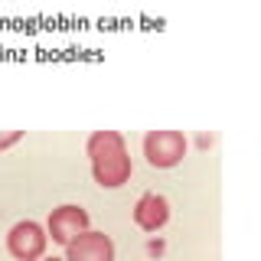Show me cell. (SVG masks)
I'll list each match as a JSON object with an SVG mask.
<instances>
[{"label":"cell","mask_w":261,"mask_h":261,"mask_svg":"<svg viewBox=\"0 0 261 261\" xmlns=\"http://www.w3.org/2000/svg\"><path fill=\"white\" fill-rule=\"evenodd\" d=\"M85 153L92 157V176L98 186L114 190V186H124L130 173H134V163L124 147V134L121 130H92L85 141Z\"/></svg>","instance_id":"1"},{"label":"cell","mask_w":261,"mask_h":261,"mask_svg":"<svg viewBox=\"0 0 261 261\" xmlns=\"http://www.w3.org/2000/svg\"><path fill=\"white\" fill-rule=\"evenodd\" d=\"M144 157L150 167L170 170L186 157V137L183 130H147L144 134Z\"/></svg>","instance_id":"2"},{"label":"cell","mask_w":261,"mask_h":261,"mask_svg":"<svg viewBox=\"0 0 261 261\" xmlns=\"http://www.w3.org/2000/svg\"><path fill=\"white\" fill-rule=\"evenodd\" d=\"M46 245H49L46 228L39 222H33V219H23V222H16L7 232V251L16 261H39L46 255Z\"/></svg>","instance_id":"3"},{"label":"cell","mask_w":261,"mask_h":261,"mask_svg":"<svg viewBox=\"0 0 261 261\" xmlns=\"http://www.w3.org/2000/svg\"><path fill=\"white\" fill-rule=\"evenodd\" d=\"M85 228H88V212L82 206H75V202H65V206L53 209L49 219H46V235L56 245H69L79 232H85Z\"/></svg>","instance_id":"4"},{"label":"cell","mask_w":261,"mask_h":261,"mask_svg":"<svg viewBox=\"0 0 261 261\" xmlns=\"http://www.w3.org/2000/svg\"><path fill=\"white\" fill-rule=\"evenodd\" d=\"M65 261H114V242L111 235L85 228L65 245Z\"/></svg>","instance_id":"5"},{"label":"cell","mask_w":261,"mask_h":261,"mask_svg":"<svg viewBox=\"0 0 261 261\" xmlns=\"http://www.w3.org/2000/svg\"><path fill=\"white\" fill-rule=\"evenodd\" d=\"M134 222L144 228V232H160L163 225L170 222V202L167 196L160 193H144L134 206Z\"/></svg>","instance_id":"6"},{"label":"cell","mask_w":261,"mask_h":261,"mask_svg":"<svg viewBox=\"0 0 261 261\" xmlns=\"http://www.w3.org/2000/svg\"><path fill=\"white\" fill-rule=\"evenodd\" d=\"M20 141H23V130H0V150H7V147H13Z\"/></svg>","instance_id":"7"},{"label":"cell","mask_w":261,"mask_h":261,"mask_svg":"<svg viewBox=\"0 0 261 261\" xmlns=\"http://www.w3.org/2000/svg\"><path fill=\"white\" fill-rule=\"evenodd\" d=\"M163 251V242H150V255H160Z\"/></svg>","instance_id":"8"},{"label":"cell","mask_w":261,"mask_h":261,"mask_svg":"<svg viewBox=\"0 0 261 261\" xmlns=\"http://www.w3.org/2000/svg\"><path fill=\"white\" fill-rule=\"evenodd\" d=\"M39 261H65V258H39Z\"/></svg>","instance_id":"9"}]
</instances>
